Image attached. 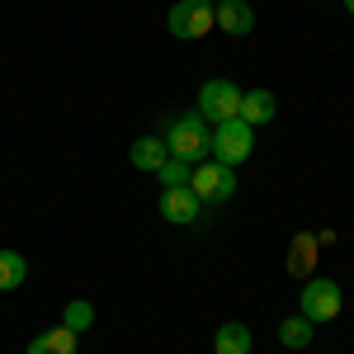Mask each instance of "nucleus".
<instances>
[{"instance_id": "19", "label": "nucleus", "mask_w": 354, "mask_h": 354, "mask_svg": "<svg viewBox=\"0 0 354 354\" xmlns=\"http://www.w3.org/2000/svg\"><path fill=\"white\" fill-rule=\"evenodd\" d=\"M208 5H218V0H208Z\"/></svg>"}, {"instance_id": "17", "label": "nucleus", "mask_w": 354, "mask_h": 354, "mask_svg": "<svg viewBox=\"0 0 354 354\" xmlns=\"http://www.w3.org/2000/svg\"><path fill=\"white\" fill-rule=\"evenodd\" d=\"M90 322H95V307H90V302H66V317H62V326H71L76 330V335H81V330H90Z\"/></svg>"}, {"instance_id": "13", "label": "nucleus", "mask_w": 354, "mask_h": 354, "mask_svg": "<svg viewBox=\"0 0 354 354\" xmlns=\"http://www.w3.org/2000/svg\"><path fill=\"white\" fill-rule=\"evenodd\" d=\"M28 279V260L19 250H0V293H10V288H19Z\"/></svg>"}, {"instance_id": "9", "label": "nucleus", "mask_w": 354, "mask_h": 354, "mask_svg": "<svg viewBox=\"0 0 354 354\" xmlns=\"http://www.w3.org/2000/svg\"><path fill=\"white\" fill-rule=\"evenodd\" d=\"M76 330L71 326H53V330H43L38 340H28V350L24 354H76Z\"/></svg>"}, {"instance_id": "3", "label": "nucleus", "mask_w": 354, "mask_h": 354, "mask_svg": "<svg viewBox=\"0 0 354 354\" xmlns=\"http://www.w3.org/2000/svg\"><path fill=\"white\" fill-rule=\"evenodd\" d=\"M241 85L227 81V76H213V81H203L198 90V113L208 118V123H227V118H241Z\"/></svg>"}, {"instance_id": "15", "label": "nucleus", "mask_w": 354, "mask_h": 354, "mask_svg": "<svg viewBox=\"0 0 354 354\" xmlns=\"http://www.w3.org/2000/svg\"><path fill=\"white\" fill-rule=\"evenodd\" d=\"M279 340H283V345H288V350H307V345H312V322H307V317H288V322H283V326H279Z\"/></svg>"}, {"instance_id": "8", "label": "nucleus", "mask_w": 354, "mask_h": 354, "mask_svg": "<svg viewBox=\"0 0 354 354\" xmlns=\"http://www.w3.org/2000/svg\"><path fill=\"white\" fill-rule=\"evenodd\" d=\"M213 24L222 33H232V38H245L250 28H255V10L245 5V0H218L213 5Z\"/></svg>"}, {"instance_id": "7", "label": "nucleus", "mask_w": 354, "mask_h": 354, "mask_svg": "<svg viewBox=\"0 0 354 354\" xmlns=\"http://www.w3.org/2000/svg\"><path fill=\"white\" fill-rule=\"evenodd\" d=\"M161 218L165 222H175V227H185V222H194L198 213H203V203H198V194L185 185V189H161Z\"/></svg>"}, {"instance_id": "12", "label": "nucleus", "mask_w": 354, "mask_h": 354, "mask_svg": "<svg viewBox=\"0 0 354 354\" xmlns=\"http://www.w3.org/2000/svg\"><path fill=\"white\" fill-rule=\"evenodd\" d=\"M165 156H170V151H165V137H137L133 142V165L147 170V175H156Z\"/></svg>"}, {"instance_id": "4", "label": "nucleus", "mask_w": 354, "mask_h": 354, "mask_svg": "<svg viewBox=\"0 0 354 354\" xmlns=\"http://www.w3.org/2000/svg\"><path fill=\"white\" fill-rule=\"evenodd\" d=\"M189 189L198 194V203H227L236 194V175H232V165H222V161H198L189 175Z\"/></svg>"}, {"instance_id": "10", "label": "nucleus", "mask_w": 354, "mask_h": 354, "mask_svg": "<svg viewBox=\"0 0 354 354\" xmlns=\"http://www.w3.org/2000/svg\"><path fill=\"white\" fill-rule=\"evenodd\" d=\"M213 354H250V326L245 322H222L213 335Z\"/></svg>"}, {"instance_id": "11", "label": "nucleus", "mask_w": 354, "mask_h": 354, "mask_svg": "<svg viewBox=\"0 0 354 354\" xmlns=\"http://www.w3.org/2000/svg\"><path fill=\"white\" fill-rule=\"evenodd\" d=\"M274 109H279V100H274L270 90H250V95H241V123H250V128L270 123Z\"/></svg>"}, {"instance_id": "5", "label": "nucleus", "mask_w": 354, "mask_h": 354, "mask_svg": "<svg viewBox=\"0 0 354 354\" xmlns=\"http://www.w3.org/2000/svg\"><path fill=\"white\" fill-rule=\"evenodd\" d=\"M302 317H307L312 326L335 322V317H340V283H330V279H307V283H302Z\"/></svg>"}, {"instance_id": "2", "label": "nucleus", "mask_w": 354, "mask_h": 354, "mask_svg": "<svg viewBox=\"0 0 354 354\" xmlns=\"http://www.w3.org/2000/svg\"><path fill=\"white\" fill-rule=\"evenodd\" d=\"M255 151V128L250 123H241V118H227V123H213V147H208V156L222 165H236L245 161Z\"/></svg>"}, {"instance_id": "6", "label": "nucleus", "mask_w": 354, "mask_h": 354, "mask_svg": "<svg viewBox=\"0 0 354 354\" xmlns=\"http://www.w3.org/2000/svg\"><path fill=\"white\" fill-rule=\"evenodd\" d=\"M170 33L175 38H203V33H213V5L208 0H180V5H170Z\"/></svg>"}, {"instance_id": "16", "label": "nucleus", "mask_w": 354, "mask_h": 354, "mask_svg": "<svg viewBox=\"0 0 354 354\" xmlns=\"http://www.w3.org/2000/svg\"><path fill=\"white\" fill-rule=\"evenodd\" d=\"M312 260H317V236H298V241H293V260H288V270L307 274V270H312Z\"/></svg>"}, {"instance_id": "18", "label": "nucleus", "mask_w": 354, "mask_h": 354, "mask_svg": "<svg viewBox=\"0 0 354 354\" xmlns=\"http://www.w3.org/2000/svg\"><path fill=\"white\" fill-rule=\"evenodd\" d=\"M345 10H350V15H354V0H345Z\"/></svg>"}, {"instance_id": "1", "label": "nucleus", "mask_w": 354, "mask_h": 354, "mask_svg": "<svg viewBox=\"0 0 354 354\" xmlns=\"http://www.w3.org/2000/svg\"><path fill=\"white\" fill-rule=\"evenodd\" d=\"M165 151L170 156H180V161L198 165L208 156V147H213V123L203 118V113H175V118H165Z\"/></svg>"}, {"instance_id": "14", "label": "nucleus", "mask_w": 354, "mask_h": 354, "mask_svg": "<svg viewBox=\"0 0 354 354\" xmlns=\"http://www.w3.org/2000/svg\"><path fill=\"white\" fill-rule=\"evenodd\" d=\"M189 175H194V165H189V161H180V156H165L161 170H156L161 189H185V185H189Z\"/></svg>"}]
</instances>
